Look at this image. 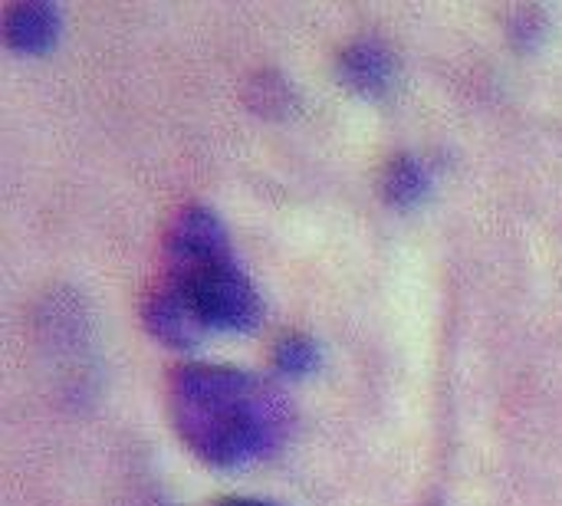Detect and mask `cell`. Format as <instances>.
<instances>
[{
    "label": "cell",
    "instance_id": "obj_8",
    "mask_svg": "<svg viewBox=\"0 0 562 506\" xmlns=\"http://www.w3.org/2000/svg\"><path fill=\"white\" fill-rule=\"evenodd\" d=\"M273 366H277L283 375H290V379H303V375L316 372V366H319V349H316V342H313L310 336H300V333L283 336V339L277 342V349H273Z\"/></svg>",
    "mask_w": 562,
    "mask_h": 506
},
{
    "label": "cell",
    "instance_id": "obj_4",
    "mask_svg": "<svg viewBox=\"0 0 562 506\" xmlns=\"http://www.w3.org/2000/svg\"><path fill=\"white\" fill-rule=\"evenodd\" d=\"M142 319H145V329L158 342L175 346V349H191L207 336L204 323L198 319V313L191 310V303L184 300V293L175 283H165L161 290H155L145 300Z\"/></svg>",
    "mask_w": 562,
    "mask_h": 506
},
{
    "label": "cell",
    "instance_id": "obj_6",
    "mask_svg": "<svg viewBox=\"0 0 562 506\" xmlns=\"http://www.w3.org/2000/svg\"><path fill=\"white\" fill-rule=\"evenodd\" d=\"M59 36V10L53 3L33 0L16 3L3 16V40L16 53H46Z\"/></svg>",
    "mask_w": 562,
    "mask_h": 506
},
{
    "label": "cell",
    "instance_id": "obj_9",
    "mask_svg": "<svg viewBox=\"0 0 562 506\" xmlns=\"http://www.w3.org/2000/svg\"><path fill=\"white\" fill-rule=\"evenodd\" d=\"M247 102L263 112V115H286L290 105H293V92L286 86L283 76H273V72H263L250 82L247 89Z\"/></svg>",
    "mask_w": 562,
    "mask_h": 506
},
{
    "label": "cell",
    "instance_id": "obj_3",
    "mask_svg": "<svg viewBox=\"0 0 562 506\" xmlns=\"http://www.w3.org/2000/svg\"><path fill=\"white\" fill-rule=\"evenodd\" d=\"M165 250H168L171 273H191V270H201V267L234 260L231 240H227V230H224L221 217L211 207H201V204H191L175 217V224L168 230V240H165Z\"/></svg>",
    "mask_w": 562,
    "mask_h": 506
},
{
    "label": "cell",
    "instance_id": "obj_2",
    "mask_svg": "<svg viewBox=\"0 0 562 506\" xmlns=\"http://www.w3.org/2000/svg\"><path fill=\"white\" fill-rule=\"evenodd\" d=\"M168 283H175L184 293V300L191 303V310L198 313L207 333L211 329L250 333L263 319V303L234 260L201 267L191 273H171Z\"/></svg>",
    "mask_w": 562,
    "mask_h": 506
},
{
    "label": "cell",
    "instance_id": "obj_1",
    "mask_svg": "<svg viewBox=\"0 0 562 506\" xmlns=\"http://www.w3.org/2000/svg\"><path fill=\"white\" fill-rule=\"evenodd\" d=\"M168 408L181 441L224 471L270 458L290 431L280 392L227 366H181L168 385Z\"/></svg>",
    "mask_w": 562,
    "mask_h": 506
},
{
    "label": "cell",
    "instance_id": "obj_5",
    "mask_svg": "<svg viewBox=\"0 0 562 506\" xmlns=\"http://www.w3.org/2000/svg\"><path fill=\"white\" fill-rule=\"evenodd\" d=\"M395 56L385 43L379 40H356L339 53V76L342 82L366 95V99H379L389 92V86L395 82Z\"/></svg>",
    "mask_w": 562,
    "mask_h": 506
},
{
    "label": "cell",
    "instance_id": "obj_10",
    "mask_svg": "<svg viewBox=\"0 0 562 506\" xmlns=\"http://www.w3.org/2000/svg\"><path fill=\"white\" fill-rule=\"evenodd\" d=\"M543 30H547V26H543V13H540V10H533V7H530V10H527V7H524V10H517V13H514V20H510V33H514V40H517L520 46H527V49H530V46H537V40L543 36Z\"/></svg>",
    "mask_w": 562,
    "mask_h": 506
},
{
    "label": "cell",
    "instance_id": "obj_7",
    "mask_svg": "<svg viewBox=\"0 0 562 506\" xmlns=\"http://www.w3.org/2000/svg\"><path fill=\"white\" fill-rule=\"evenodd\" d=\"M385 201L392 207H415L418 201H425L428 188H431V178H428V168L412 158V155H402L389 165L385 171Z\"/></svg>",
    "mask_w": 562,
    "mask_h": 506
}]
</instances>
